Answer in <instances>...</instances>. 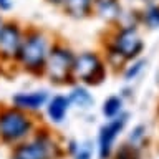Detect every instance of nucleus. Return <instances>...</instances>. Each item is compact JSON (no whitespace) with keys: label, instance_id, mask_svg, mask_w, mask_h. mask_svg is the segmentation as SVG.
Listing matches in <instances>:
<instances>
[{"label":"nucleus","instance_id":"nucleus-1","mask_svg":"<svg viewBox=\"0 0 159 159\" xmlns=\"http://www.w3.org/2000/svg\"><path fill=\"white\" fill-rule=\"evenodd\" d=\"M53 47L52 38L40 28L25 30L23 43L17 57V63L30 75H43L50 50Z\"/></svg>","mask_w":159,"mask_h":159},{"label":"nucleus","instance_id":"nucleus-2","mask_svg":"<svg viewBox=\"0 0 159 159\" xmlns=\"http://www.w3.org/2000/svg\"><path fill=\"white\" fill-rule=\"evenodd\" d=\"M33 118L30 113L13 106L0 108V141L3 144L17 146V144L27 141L35 133Z\"/></svg>","mask_w":159,"mask_h":159},{"label":"nucleus","instance_id":"nucleus-3","mask_svg":"<svg viewBox=\"0 0 159 159\" xmlns=\"http://www.w3.org/2000/svg\"><path fill=\"white\" fill-rule=\"evenodd\" d=\"M108 65L103 53L84 50L76 53L73 63V81L84 86H99L108 78Z\"/></svg>","mask_w":159,"mask_h":159},{"label":"nucleus","instance_id":"nucleus-4","mask_svg":"<svg viewBox=\"0 0 159 159\" xmlns=\"http://www.w3.org/2000/svg\"><path fill=\"white\" fill-rule=\"evenodd\" d=\"M75 57H76V53L65 43H53L43 70V76H47L50 83L58 84V86L75 83L73 81Z\"/></svg>","mask_w":159,"mask_h":159},{"label":"nucleus","instance_id":"nucleus-5","mask_svg":"<svg viewBox=\"0 0 159 159\" xmlns=\"http://www.w3.org/2000/svg\"><path fill=\"white\" fill-rule=\"evenodd\" d=\"M61 148L48 131L33 134L27 141L17 144L12 149L10 159H58Z\"/></svg>","mask_w":159,"mask_h":159},{"label":"nucleus","instance_id":"nucleus-6","mask_svg":"<svg viewBox=\"0 0 159 159\" xmlns=\"http://www.w3.org/2000/svg\"><path fill=\"white\" fill-rule=\"evenodd\" d=\"M106 43L116 50L126 63L141 58L144 48H146L139 25H118V27H114Z\"/></svg>","mask_w":159,"mask_h":159},{"label":"nucleus","instance_id":"nucleus-7","mask_svg":"<svg viewBox=\"0 0 159 159\" xmlns=\"http://www.w3.org/2000/svg\"><path fill=\"white\" fill-rule=\"evenodd\" d=\"M128 123H129V113L124 111L118 118L106 119L104 124H101V128L98 131V139H96L98 159H111V156L116 151V141L123 134Z\"/></svg>","mask_w":159,"mask_h":159},{"label":"nucleus","instance_id":"nucleus-8","mask_svg":"<svg viewBox=\"0 0 159 159\" xmlns=\"http://www.w3.org/2000/svg\"><path fill=\"white\" fill-rule=\"evenodd\" d=\"M25 37V28L18 22L8 20L3 22L0 28V60L3 61H17Z\"/></svg>","mask_w":159,"mask_h":159},{"label":"nucleus","instance_id":"nucleus-9","mask_svg":"<svg viewBox=\"0 0 159 159\" xmlns=\"http://www.w3.org/2000/svg\"><path fill=\"white\" fill-rule=\"evenodd\" d=\"M50 96H52V93H50V89H47V88L25 89V91L13 93L12 98H10V103H12L13 108L22 109V111L32 114V113L45 109Z\"/></svg>","mask_w":159,"mask_h":159},{"label":"nucleus","instance_id":"nucleus-10","mask_svg":"<svg viewBox=\"0 0 159 159\" xmlns=\"http://www.w3.org/2000/svg\"><path fill=\"white\" fill-rule=\"evenodd\" d=\"M71 109V104H70V99H68V94H52L45 106V113H47V118L48 121L58 126V124H63L66 121V116Z\"/></svg>","mask_w":159,"mask_h":159},{"label":"nucleus","instance_id":"nucleus-11","mask_svg":"<svg viewBox=\"0 0 159 159\" xmlns=\"http://www.w3.org/2000/svg\"><path fill=\"white\" fill-rule=\"evenodd\" d=\"M94 15L108 23H119L124 15L121 0H94Z\"/></svg>","mask_w":159,"mask_h":159},{"label":"nucleus","instance_id":"nucleus-12","mask_svg":"<svg viewBox=\"0 0 159 159\" xmlns=\"http://www.w3.org/2000/svg\"><path fill=\"white\" fill-rule=\"evenodd\" d=\"M66 94H68L70 104H71V108H75V109H80V111H89V109L94 106L93 93L89 91V88L84 86V84L75 83L73 86L70 88V91Z\"/></svg>","mask_w":159,"mask_h":159},{"label":"nucleus","instance_id":"nucleus-13","mask_svg":"<svg viewBox=\"0 0 159 159\" xmlns=\"http://www.w3.org/2000/svg\"><path fill=\"white\" fill-rule=\"evenodd\" d=\"M61 10L73 20H86L93 15L94 0H66Z\"/></svg>","mask_w":159,"mask_h":159},{"label":"nucleus","instance_id":"nucleus-14","mask_svg":"<svg viewBox=\"0 0 159 159\" xmlns=\"http://www.w3.org/2000/svg\"><path fill=\"white\" fill-rule=\"evenodd\" d=\"M94 149H96V144L91 139H81V141L71 139L66 146V151L73 159H93Z\"/></svg>","mask_w":159,"mask_h":159},{"label":"nucleus","instance_id":"nucleus-15","mask_svg":"<svg viewBox=\"0 0 159 159\" xmlns=\"http://www.w3.org/2000/svg\"><path fill=\"white\" fill-rule=\"evenodd\" d=\"M123 113H124V98L121 94H109L101 104V114L104 116V119L118 118Z\"/></svg>","mask_w":159,"mask_h":159},{"label":"nucleus","instance_id":"nucleus-16","mask_svg":"<svg viewBox=\"0 0 159 159\" xmlns=\"http://www.w3.org/2000/svg\"><path fill=\"white\" fill-rule=\"evenodd\" d=\"M139 25L148 30H159V3L144 5L139 10Z\"/></svg>","mask_w":159,"mask_h":159},{"label":"nucleus","instance_id":"nucleus-17","mask_svg":"<svg viewBox=\"0 0 159 159\" xmlns=\"http://www.w3.org/2000/svg\"><path fill=\"white\" fill-rule=\"evenodd\" d=\"M148 66V60L146 58H136L133 61H128L126 66L121 70V76L124 80V83H133L144 73V70Z\"/></svg>","mask_w":159,"mask_h":159},{"label":"nucleus","instance_id":"nucleus-18","mask_svg":"<svg viewBox=\"0 0 159 159\" xmlns=\"http://www.w3.org/2000/svg\"><path fill=\"white\" fill-rule=\"evenodd\" d=\"M146 138H148V128L144 126V124H136V126L129 131L128 139H126V144L139 151V149L143 148L144 141H146Z\"/></svg>","mask_w":159,"mask_h":159},{"label":"nucleus","instance_id":"nucleus-19","mask_svg":"<svg viewBox=\"0 0 159 159\" xmlns=\"http://www.w3.org/2000/svg\"><path fill=\"white\" fill-rule=\"evenodd\" d=\"M13 8V0H0V13H8Z\"/></svg>","mask_w":159,"mask_h":159},{"label":"nucleus","instance_id":"nucleus-20","mask_svg":"<svg viewBox=\"0 0 159 159\" xmlns=\"http://www.w3.org/2000/svg\"><path fill=\"white\" fill-rule=\"evenodd\" d=\"M45 2H47L48 5H52V7H58V8H61L66 0H45Z\"/></svg>","mask_w":159,"mask_h":159},{"label":"nucleus","instance_id":"nucleus-21","mask_svg":"<svg viewBox=\"0 0 159 159\" xmlns=\"http://www.w3.org/2000/svg\"><path fill=\"white\" fill-rule=\"evenodd\" d=\"M143 5H152V3H159V0H139Z\"/></svg>","mask_w":159,"mask_h":159}]
</instances>
